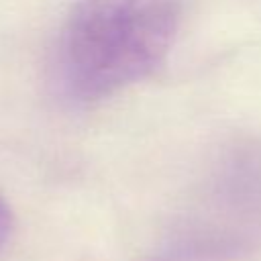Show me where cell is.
Returning a JSON list of instances; mask_svg holds the SVG:
<instances>
[{
  "mask_svg": "<svg viewBox=\"0 0 261 261\" xmlns=\"http://www.w3.org/2000/svg\"><path fill=\"white\" fill-rule=\"evenodd\" d=\"M12 226H14L12 210H10L8 202L4 200V196L0 194V251L4 249V245L8 243V239L12 234Z\"/></svg>",
  "mask_w": 261,
  "mask_h": 261,
  "instance_id": "7a4b0ae2",
  "label": "cell"
},
{
  "mask_svg": "<svg viewBox=\"0 0 261 261\" xmlns=\"http://www.w3.org/2000/svg\"><path fill=\"white\" fill-rule=\"evenodd\" d=\"M179 22V0H80L57 39L59 94L92 106L151 77L167 61Z\"/></svg>",
  "mask_w": 261,
  "mask_h": 261,
  "instance_id": "6da1fadb",
  "label": "cell"
}]
</instances>
